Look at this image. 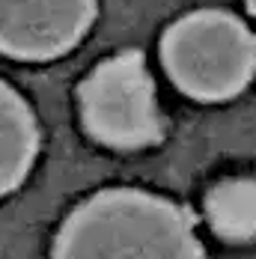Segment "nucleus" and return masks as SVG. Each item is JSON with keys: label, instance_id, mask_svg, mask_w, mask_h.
Here are the masks:
<instances>
[{"label": "nucleus", "instance_id": "f257e3e1", "mask_svg": "<svg viewBox=\"0 0 256 259\" xmlns=\"http://www.w3.org/2000/svg\"><path fill=\"white\" fill-rule=\"evenodd\" d=\"M51 259H205L194 214L140 188H107L63 221Z\"/></svg>", "mask_w": 256, "mask_h": 259}, {"label": "nucleus", "instance_id": "f03ea898", "mask_svg": "<svg viewBox=\"0 0 256 259\" xmlns=\"http://www.w3.org/2000/svg\"><path fill=\"white\" fill-rule=\"evenodd\" d=\"M161 63L185 96L227 102L256 75V33L232 12L197 9L167 27Z\"/></svg>", "mask_w": 256, "mask_h": 259}, {"label": "nucleus", "instance_id": "7ed1b4c3", "mask_svg": "<svg viewBox=\"0 0 256 259\" xmlns=\"http://www.w3.org/2000/svg\"><path fill=\"white\" fill-rule=\"evenodd\" d=\"M77 102L87 134L110 149H146L164 134L155 80L140 51L99 63L80 83Z\"/></svg>", "mask_w": 256, "mask_h": 259}, {"label": "nucleus", "instance_id": "20e7f679", "mask_svg": "<svg viewBox=\"0 0 256 259\" xmlns=\"http://www.w3.org/2000/svg\"><path fill=\"white\" fill-rule=\"evenodd\" d=\"M99 0H0V54L24 63L63 57L87 36Z\"/></svg>", "mask_w": 256, "mask_h": 259}, {"label": "nucleus", "instance_id": "39448f33", "mask_svg": "<svg viewBox=\"0 0 256 259\" xmlns=\"http://www.w3.org/2000/svg\"><path fill=\"white\" fill-rule=\"evenodd\" d=\"M39 155V122L27 99L0 80V197L21 188Z\"/></svg>", "mask_w": 256, "mask_h": 259}, {"label": "nucleus", "instance_id": "423d86ee", "mask_svg": "<svg viewBox=\"0 0 256 259\" xmlns=\"http://www.w3.org/2000/svg\"><path fill=\"white\" fill-rule=\"evenodd\" d=\"M205 218L211 230L227 241H253L256 238V179L232 176L218 182L205 197Z\"/></svg>", "mask_w": 256, "mask_h": 259}, {"label": "nucleus", "instance_id": "0eeeda50", "mask_svg": "<svg viewBox=\"0 0 256 259\" xmlns=\"http://www.w3.org/2000/svg\"><path fill=\"white\" fill-rule=\"evenodd\" d=\"M244 3H247V9H250V15L256 18V0H244Z\"/></svg>", "mask_w": 256, "mask_h": 259}]
</instances>
